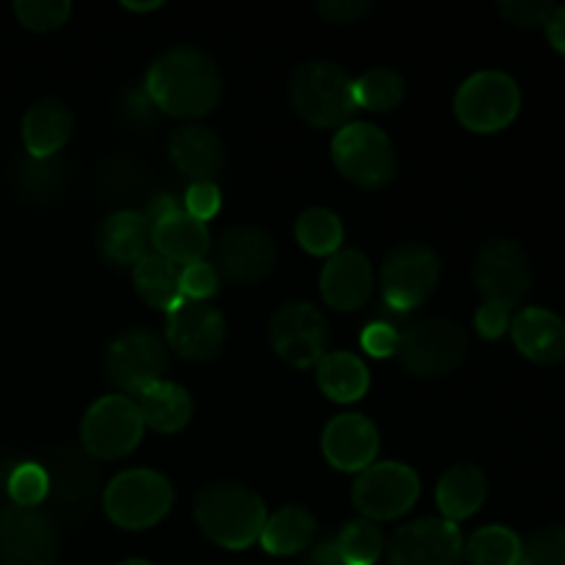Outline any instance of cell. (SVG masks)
<instances>
[{
    "label": "cell",
    "mask_w": 565,
    "mask_h": 565,
    "mask_svg": "<svg viewBox=\"0 0 565 565\" xmlns=\"http://www.w3.org/2000/svg\"><path fill=\"white\" fill-rule=\"evenodd\" d=\"M331 158L340 174L364 191H379L395 177V149L386 132L370 121L340 127L331 141Z\"/></svg>",
    "instance_id": "obj_5"
},
{
    "label": "cell",
    "mask_w": 565,
    "mask_h": 565,
    "mask_svg": "<svg viewBox=\"0 0 565 565\" xmlns=\"http://www.w3.org/2000/svg\"><path fill=\"white\" fill-rule=\"evenodd\" d=\"M315 375H318L320 392L337 403H356L370 390L367 367L362 359L348 351L323 353V359L315 364Z\"/></svg>",
    "instance_id": "obj_29"
},
{
    "label": "cell",
    "mask_w": 565,
    "mask_h": 565,
    "mask_svg": "<svg viewBox=\"0 0 565 565\" xmlns=\"http://www.w3.org/2000/svg\"><path fill=\"white\" fill-rule=\"evenodd\" d=\"M362 348L373 359H390L397 356V348H401V331L392 323L384 320H375L367 329L362 331Z\"/></svg>",
    "instance_id": "obj_41"
},
{
    "label": "cell",
    "mask_w": 565,
    "mask_h": 565,
    "mask_svg": "<svg viewBox=\"0 0 565 565\" xmlns=\"http://www.w3.org/2000/svg\"><path fill=\"white\" fill-rule=\"evenodd\" d=\"M315 535H318V522H315L312 513L307 508H281L274 516L265 522L263 535H259V544L268 555L274 557H292L301 555L312 546Z\"/></svg>",
    "instance_id": "obj_28"
},
{
    "label": "cell",
    "mask_w": 565,
    "mask_h": 565,
    "mask_svg": "<svg viewBox=\"0 0 565 565\" xmlns=\"http://www.w3.org/2000/svg\"><path fill=\"white\" fill-rule=\"evenodd\" d=\"M522 108V92L511 75L486 70L463 81L456 94V116L472 132H500Z\"/></svg>",
    "instance_id": "obj_9"
},
{
    "label": "cell",
    "mask_w": 565,
    "mask_h": 565,
    "mask_svg": "<svg viewBox=\"0 0 565 565\" xmlns=\"http://www.w3.org/2000/svg\"><path fill=\"white\" fill-rule=\"evenodd\" d=\"M143 436V419L127 395H105L88 406L81 423V445L94 461H116L138 447Z\"/></svg>",
    "instance_id": "obj_8"
},
{
    "label": "cell",
    "mask_w": 565,
    "mask_h": 565,
    "mask_svg": "<svg viewBox=\"0 0 565 565\" xmlns=\"http://www.w3.org/2000/svg\"><path fill=\"white\" fill-rule=\"evenodd\" d=\"M9 497L17 508H39L47 500V472L39 463H20L9 475Z\"/></svg>",
    "instance_id": "obj_36"
},
{
    "label": "cell",
    "mask_w": 565,
    "mask_h": 565,
    "mask_svg": "<svg viewBox=\"0 0 565 565\" xmlns=\"http://www.w3.org/2000/svg\"><path fill=\"white\" fill-rule=\"evenodd\" d=\"M226 320L207 301L182 298L166 318V345L182 359L210 362L224 351Z\"/></svg>",
    "instance_id": "obj_15"
},
{
    "label": "cell",
    "mask_w": 565,
    "mask_h": 565,
    "mask_svg": "<svg viewBox=\"0 0 565 565\" xmlns=\"http://www.w3.org/2000/svg\"><path fill=\"white\" fill-rule=\"evenodd\" d=\"M441 276L436 252L425 243H401L386 254L381 265V292L386 307L395 312H412L428 303Z\"/></svg>",
    "instance_id": "obj_6"
},
{
    "label": "cell",
    "mask_w": 565,
    "mask_h": 565,
    "mask_svg": "<svg viewBox=\"0 0 565 565\" xmlns=\"http://www.w3.org/2000/svg\"><path fill=\"white\" fill-rule=\"evenodd\" d=\"M381 447L379 428L362 414H340L323 430V456L340 472H364Z\"/></svg>",
    "instance_id": "obj_19"
},
{
    "label": "cell",
    "mask_w": 565,
    "mask_h": 565,
    "mask_svg": "<svg viewBox=\"0 0 565 565\" xmlns=\"http://www.w3.org/2000/svg\"><path fill=\"white\" fill-rule=\"evenodd\" d=\"M546 36H550V44L557 50V53L565 55V6H555L550 22H546Z\"/></svg>",
    "instance_id": "obj_46"
},
{
    "label": "cell",
    "mask_w": 565,
    "mask_h": 565,
    "mask_svg": "<svg viewBox=\"0 0 565 565\" xmlns=\"http://www.w3.org/2000/svg\"><path fill=\"white\" fill-rule=\"evenodd\" d=\"M47 500L66 513H86L99 491L94 458L77 447H61L50 456L47 467Z\"/></svg>",
    "instance_id": "obj_18"
},
{
    "label": "cell",
    "mask_w": 565,
    "mask_h": 565,
    "mask_svg": "<svg viewBox=\"0 0 565 565\" xmlns=\"http://www.w3.org/2000/svg\"><path fill=\"white\" fill-rule=\"evenodd\" d=\"M218 285H221V276L215 274L213 263H207V259L180 268L182 298H191V301H207L210 296L218 292Z\"/></svg>",
    "instance_id": "obj_38"
},
{
    "label": "cell",
    "mask_w": 565,
    "mask_h": 565,
    "mask_svg": "<svg viewBox=\"0 0 565 565\" xmlns=\"http://www.w3.org/2000/svg\"><path fill=\"white\" fill-rule=\"evenodd\" d=\"M486 475L472 463H458L441 475L436 486V505L447 522L458 524L461 519L475 516L486 502Z\"/></svg>",
    "instance_id": "obj_27"
},
{
    "label": "cell",
    "mask_w": 565,
    "mask_h": 565,
    "mask_svg": "<svg viewBox=\"0 0 565 565\" xmlns=\"http://www.w3.org/2000/svg\"><path fill=\"white\" fill-rule=\"evenodd\" d=\"M373 292V265L356 248H340L320 274V296L337 312H356Z\"/></svg>",
    "instance_id": "obj_20"
},
{
    "label": "cell",
    "mask_w": 565,
    "mask_h": 565,
    "mask_svg": "<svg viewBox=\"0 0 565 565\" xmlns=\"http://www.w3.org/2000/svg\"><path fill=\"white\" fill-rule=\"evenodd\" d=\"M467 331L447 318L419 320L401 334L397 359L417 379L450 375L467 359Z\"/></svg>",
    "instance_id": "obj_7"
},
{
    "label": "cell",
    "mask_w": 565,
    "mask_h": 565,
    "mask_svg": "<svg viewBox=\"0 0 565 565\" xmlns=\"http://www.w3.org/2000/svg\"><path fill=\"white\" fill-rule=\"evenodd\" d=\"M72 130H75V116L70 105L55 97L39 99L22 119V143L33 160H50L66 147Z\"/></svg>",
    "instance_id": "obj_23"
},
{
    "label": "cell",
    "mask_w": 565,
    "mask_h": 565,
    "mask_svg": "<svg viewBox=\"0 0 565 565\" xmlns=\"http://www.w3.org/2000/svg\"><path fill=\"white\" fill-rule=\"evenodd\" d=\"M513 345L524 359L557 364L565 359V320L544 307H527L511 320Z\"/></svg>",
    "instance_id": "obj_21"
},
{
    "label": "cell",
    "mask_w": 565,
    "mask_h": 565,
    "mask_svg": "<svg viewBox=\"0 0 565 565\" xmlns=\"http://www.w3.org/2000/svg\"><path fill=\"white\" fill-rule=\"evenodd\" d=\"M169 364V345L152 329H127L114 337L105 351V370L110 384L127 397H136L143 386L160 381Z\"/></svg>",
    "instance_id": "obj_11"
},
{
    "label": "cell",
    "mask_w": 565,
    "mask_h": 565,
    "mask_svg": "<svg viewBox=\"0 0 565 565\" xmlns=\"http://www.w3.org/2000/svg\"><path fill=\"white\" fill-rule=\"evenodd\" d=\"M14 14L28 31L47 33L70 20L72 3L70 0H17Z\"/></svg>",
    "instance_id": "obj_35"
},
{
    "label": "cell",
    "mask_w": 565,
    "mask_h": 565,
    "mask_svg": "<svg viewBox=\"0 0 565 565\" xmlns=\"http://www.w3.org/2000/svg\"><path fill=\"white\" fill-rule=\"evenodd\" d=\"M169 158L193 182H213L224 169V143L210 127L182 125L169 138Z\"/></svg>",
    "instance_id": "obj_22"
},
{
    "label": "cell",
    "mask_w": 565,
    "mask_h": 565,
    "mask_svg": "<svg viewBox=\"0 0 565 565\" xmlns=\"http://www.w3.org/2000/svg\"><path fill=\"white\" fill-rule=\"evenodd\" d=\"M136 406L143 419V428H152L158 434H177L193 417V401L188 390L163 379L143 386L136 395Z\"/></svg>",
    "instance_id": "obj_26"
},
{
    "label": "cell",
    "mask_w": 565,
    "mask_h": 565,
    "mask_svg": "<svg viewBox=\"0 0 565 565\" xmlns=\"http://www.w3.org/2000/svg\"><path fill=\"white\" fill-rule=\"evenodd\" d=\"M132 285L138 296L154 309H174L182 301L180 292V265L169 263L160 254H149L132 268Z\"/></svg>",
    "instance_id": "obj_30"
},
{
    "label": "cell",
    "mask_w": 565,
    "mask_h": 565,
    "mask_svg": "<svg viewBox=\"0 0 565 565\" xmlns=\"http://www.w3.org/2000/svg\"><path fill=\"white\" fill-rule=\"evenodd\" d=\"M290 103L312 127H345L359 114L353 99V77L326 58L303 61L290 77Z\"/></svg>",
    "instance_id": "obj_3"
},
{
    "label": "cell",
    "mask_w": 565,
    "mask_h": 565,
    "mask_svg": "<svg viewBox=\"0 0 565 565\" xmlns=\"http://www.w3.org/2000/svg\"><path fill=\"white\" fill-rule=\"evenodd\" d=\"M370 9H373V3H367V0H326V3H318V14L329 22H337V25L356 22Z\"/></svg>",
    "instance_id": "obj_43"
},
{
    "label": "cell",
    "mask_w": 565,
    "mask_h": 565,
    "mask_svg": "<svg viewBox=\"0 0 565 565\" xmlns=\"http://www.w3.org/2000/svg\"><path fill=\"white\" fill-rule=\"evenodd\" d=\"M475 281L483 303L511 312L533 287V265L527 252L513 241H491L475 259Z\"/></svg>",
    "instance_id": "obj_12"
},
{
    "label": "cell",
    "mask_w": 565,
    "mask_h": 565,
    "mask_svg": "<svg viewBox=\"0 0 565 565\" xmlns=\"http://www.w3.org/2000/svg\"><path fill=\"white\" fill-rule=\"evenodd\" d=\"M500 11L511 25L539 28L550 22L555 6L546 3V0H502Z\"/></svg>",
    "instance_id": "obj_39"
},
{
    "label": "cell",
    "mask_w": 565,
    "mask_h": 565,
    "mask_svg": "<svg viewBox=\"0 0 565 565\" xmlns=\"http://www.w3.org/2000/svg\"><path fill=\"white\" fill-rule=\"evenodd\" d=\"M403 97H406V81L395 70H386V66L364 72L353 81V99H356L359 108L384 114V110L397 108Z\"/></svg>",
    "instance_id": "obj_33"
},
{
    "label": "cell",
    "mask_w": 565,
    "mask_h": 565,
    "mask_svg": "<svg viewBox=\"0 0 565 565\" xmlns=\"http://www.w3.org/2000/svg\"><path fill=\"white\" fill-rule=\"evenodd\" d=\"M119 565H152V563H149V561H138V557H136V561H125V563H119Z\"/></svg>",
    "instance_id": "obj_48"
},
{
    "label": "cell",
    "mask_w": 565,
    "mask_h": 565,
    "mask_svg": "<svg viewBox=\"0 0 565 565\" xmlns=\"http://www.w3.org/2000/svg\"><path fill=\"white\" fill-rule=\"evenodd\" d=\"M342 237H345V232H342L340 215L326 207L303 210L296 224L298 246L312 257H329V254L334 257L342 246Z\"/></svg>",
    "instance_id": "obj_31"
},
{
    "label": "cell",
    "mask_w": 565,
    "mask_h": 565,
    "mask_svg": "<svg viewBox=\"0 0 565 565\" xmlns=\"http://www.w3.org/2000/svg\"><path fill=\"white\" fill-rule=\"evenodd\" d=\"M125 6V9H130V11H152V9H160V3H121Z\"/></svg>",
    "instance_id": "obj_47"
},
{
    "label": "cell",
    "mask_w": 565,
    "mask_h": 565,
    "mask_svg": "<svg viewBox=\"0 0 565 565\" xmlns=\"http://www.w3.org/2000/svg\"><path fill=\"white\" fill-rule=\"evenodd\" d=\"M419 475L412 467L397 461L370 463L364 472H359L353 483L351 500L362 519L370 522H390L403 516L419 500Z\"/></svg>",
    "instance_id": "obj_10"
},
{
    "label": "cell",
    "mask_w": 565,
    "mask_h": 565,
    "mask_svg": "<svg viewBox=\"0 0 565 565\" xmlns=\"http://www.w3.org/2000/svg\"><path fill=\"white\" fill-rule=\"evenodd\" d=\"M97 246L110 263L136 268L143 257L152 254V224L143 213L119 210L103 221L97 232Z\"/></svg>",
    "instance_id": "obj_24"
},
{
    "label": "cell",
    "mask_w": 565,
    "mask_h": 565,
    "mask_svg": "<svg viewBox=\"0 0 565 565\" xmlns=\"http://www.w3.org/2000/svg\"><path fill=\"white\" fill-rule=\"evenodd\" d=\"M463 555L469 565H516L522 557V539L511 527L489 524L467 541Z\"/></svg>",
    "instance_id": "obj_32"
},
{
    "label": "cell",
    "mask_w": 565,
    "mask_h": 565,
    "mask_svg": "<svg viewBox=\"0 0 565 565\" xmlns=\"http://www.w3.org/2000/svg\"><path fill=\"white\" fill-rule=\"evenodd\" d=\"M276 265V243L265 230L252 224L232 226L215 243V274L235 285L263 281Z\"/></svg>",
    "instance_id": "obj_17"
},
{
    "label": "cell",
    "mask_w": 565,
    "mask_h": 565,
    "mask_svg": "<svg viewBox=\"0 0 565 565\" xmlns=\"http://www.w3.org/2000/svg\"><path fill=\"white\" fill-rule=\"evenodd\" d=\"M307 565H345L337 550V539H326L307 555Z\"/></svg>",
    "instance_id": "obj_45"
},
{
    "label": "cell",
    "mask_w": 565,
    "mask_h": 565,
    "mask_svg": "<svg viewBox=\"0 0 565 565\" xmlns=\"http://www.w3.org/2000/svg\"><path fill=\"white\" fill-rule=\"evenodd\" d=\"M516 565H565V527H544L530 535Z\"/></svg>",
    "instance_id": "obj_37"
},
{
    "label": "cell",
    "mask_w": 565,
    "mask_h": 565,
    "mask_svg": "<svg viewBox=\"0 0 565 565\" xmlns=\"http://www.w3.org/2000/svg\"><path fill=\"white\" fill-rule=\"evenodd\" d=\"M221 88L224 81L218 64L199 47L166 50L147 75L149 99L177 119L207 116L218 105Z\"/></svg>",
    "instance_id": "obj_1"
},
{
    "label": "cell",
    "mask_w": 565,
    "mask_h": 565,
    "mask_svg": "<svg viewBox=\"0 0 565 565\" xmlns=\"http://www.w3.org/2000/svg\"><path fill=\"white\" fill-rule=\"evenodd\" d=\"M337 550L345 565H375L384 552V535L370 519H353L337 535Z\"/></svg>",
    "instance_id": "obj_34"
},
{
    "label": "cell",
    "mask_w": 565,
    "mask_h": 565,
    "mask_svg": "<svg viewBox=\"0 0 565 565\" xmlns=\"http://www.w3.org/2000/svg\"><path fill=\"white\" fill-rule=\"evenodd\" d=\"M152 248L154 254L166 257L174 265L202 263L204 254L210 252V232L207 224L188 215L185 210L166 215L163 221L152 224Z\"/></svg>",
    "instance_id": "obj_25"
},
{
    "label": "cell",
    "mask_w": 565,
    "mask_h": 565,
    "mask_svg": "<svg viewBox=\"0 0 565 565\" xmlns=\"http://www.w3.org/2000/svg\"><path fill=\"white\" fill-rule=\"evenodd\" d=\"M182 210L188 215H193L196 221H210L218 215L221 210V191L215 182H193L185 191V199H182Z\"/></svg>",
    "instance_id": "obj_40"
},
{
    "label": "cell",
    "mask_w": 565,
    "mask_h": 565,
    "mask_svg": "<svg viewBox=\"0 0 565 565\" xmlns=\"http://www.w3.org/2000/svg\"><path fill=\"white\" fill-rule=\"evenodd\" d=\"M270 345L290 367H315L329 345V323L312 303H281L270 318Z\"/></svg>",
    "instance_id": "obj_14"
},
{
    "label": "cell",
    "mask_w": 565,
    "mask_h": 565,
    "mask_svg": "<svg viewBox=\"0 0 565 565\" xmlns=\"http://www.w3.org/2000/svg\"><path fill=\"white\" fill-rule=\"evenodd\" d=\"M180 210H182V202L174 196V193H158V196L149 202L147 213H143V215L149 218V224H158V221H163L166 215L180 213Z\"/></svg>",
    "instance_id": "obj_44"
},
{
    "label": "cell",
    "mask_w": 565,
    "mask_h": 565,
    "mask_svg": "<svg viewBox=\"0 0 565 565\" xmlns=\"http://www.w3.org/2000/svg\"><path fill=\"white\" fill-rule=\"evenodd\" d=\"M61 552V533L39 508L0 511V565H53Z\"/></svg>",
    "instance_id": "obj_13"
},
{
    "label": "cell",
    "mask_w": 565,
    "mask_h": 565,
    "mask_svg": "<svg viewBox=\"0 0 565 565\" xmlns=\"http://www.w3.org/2000/svg\"><path fill=\"white\" fill-rule=\"evenodd\" d=\"M386 555L392 565H458L463 557L461 530L447 519H417L395 530Z\"/></svg>",
    "instance_id": "obj_16"
},
{
    "label": "cell",
    "mask_w": 565,
    "mask_h": 565,
    "mask_svg": "<svg viewBox=\"0 0 565 565\" xmlns=\"http://www.w3.org/2000/svg\"><path fill=\"white\" fill-rule=\"evenodd\" d=\"M475 329L483 340H500L502 334L511 331V312L502 307H491V303H483L475 315Z\"/></svg>",
    "instance_id": "obj_42"
},
{
    "label": "cell",
    "mask_w": 565,
    "mask_h": 565,
    "mask_svg": "<svg viewBox=\"0 0 565 565\" xmlns=\"http://www.w3.org/2000/svg\"><path fill=\"white\" fill-rule=\"evenodd\" d=\"M196 524L213 544L224 550H248L263 535L268 513L263 497L235 480L207 483L193 502Z\"/></svg>",
    "instance_id": "obj_2"
},
{
    "label": "cell",
    "mask_w": 565,
    "mask_h": 565,
    "mask_svg": "<svg viewBox=\"0 0 565 565\" xmlns=\"http://www.w3.org/2000/svg\"><path fill=\"white\" fill-rule=\"evenodd\" d=\"M174 505L169 478L154 469H127L103 494L105 516L121 530H149L163 522Z\"/></svg>",
    "instance_id": "obj_4"
}]
</instances>
